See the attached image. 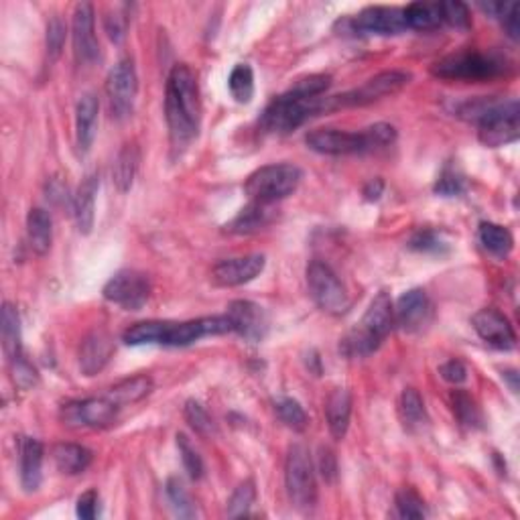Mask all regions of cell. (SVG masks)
<instances>
[{
  "mask_svg": "<svg viewBox=\"0 0 520 520\" xmlns=\"http://www.w3.org/2000/svg\"><path fill=\"white\" fill-rule=\"evenodd\" d=\"M165 118L175 153L188 148L201 125L199 86L193 69L185 64L173 66L165 87Z\"/></svg>",
  "mask_w": 520,
  "mask_h": 520,
  "instance_id": "cell-1",
  "label": "cell"
},
{
  "mask_svg": "<svg viewBox=\"0 0 520 520\" xmlns=\"http://www.w3.org/2000/svg\"><path fill=\"white\" fill-rule=\"evenodd\" d=\"M457 117L478 127V138L490 148L515 143L520 135L518 102L502 98H472L457 106Z\"/></svg>",
  "mask_w": 520,
  "mask_h": 520,
  "instance_id": "cell-2",
  "label": "cell"
},
{
  "mask_svg": "<svg viewBox=\"0 0 520 520\" xmlns=\"http://www.w3.org/2000/svg\"><path fill=\"white\" fill-rule=\"evenodd\" d=\"M394 328V305L391 295L381 291L368 305L362 320L342 340L340 350L348 358H366L382 346Z\"/></svg>",
  "mask_w": 520,
  "mask_h": 520,
  "instance_id": "cell-3",
  "label": "cell"
},
{
  "mask_svg": "<svg viewBox=\"0 0 520 520\" xmlns=\"http://www.w3.org/2000/svg\"><path fill=\"white\" fill-rule=\"evenodd\" d=\"M508 59L496 51H457L435 61L431 74L447 82H488L508 72Z\"/></svg>",
  "mask_w": 520,
  "mask_h": 520,
  "instance_id": "cell-4",
  "label": "cell"
},
{
  "mask_svg": "<svg viewBox=\"0 0 520 520\" xmlns=\"http://www.w3.org/2000/svg\"><path fill=\"white\" fill-rule=\"evenodd\" d=\"M320 114H328V110H325V96L301 98V96L287 90L267 106V110L262 112L260 127L267 132L287 135V132L299 128L310 118L320 117Z\"/></svg>",
  "mask_w": 520,
  "mask_h": 520,
  "instance_id": "cell-5",
  "label": "cell"
},
{
  "mask_svg": "<svg viewBox=\"0 0 520 520\" xmlns=\"http://www.w3.org/2000/svg\"><path fill=\"white\" fill-rule=\"evenodd\" d=\"M301 179L303 171L293 163L264 165L246 179L244 191L250 201L272 206L280 199L293 196L299 185H301Z\"/></svg>",
  "mask_w": 520,
  "mask_h": 520,
  "instance_id": "cell-6",
  "label": "cell"
},
{
  "mask_svg": "<svg viewBox=\"0 0 520 520\" xmlns=\"http://www.w3.org/2000/svg\"><path fill=\"white\" fill-rule=\"evenodd\" d=\"M285 486L289 500L293 506L310 513L317 502V484H315V468L310 449L297 444L291 445L285 462Z\"/></svg>",
  "mask_w": 520,
  "mask_h": 520,
  "instance_id": "cell-7",
  "label": "cell"
},
{
  "mask_svg": "<svg viewBox=\"0 0 520 520\" xmlns=\"http://www.w3.org/2000/svg\"><path fill=\"white\" fill-rule=\"evenodd\" d=\"M411 77H413L411 74L399 72V69L378 74L374 77H370L366 84L356 87V90H350L346 94H338V96H328L330 112L356 108V106H368L382 98H389V96L399 94L403 87L411 82Z\"/></svg>",
  "mask_w": 520,
  "mask_h": 520,
  "instance_id": "cell-8",
  "label": "cell"
},
{
  "mask_svg": "<svg viewBox=\"0 0 520 520\" xmlns=\"http://www.w3.org/2000/svg\"><path fill=\"white\" fill-rule=\"evenodd\" d=\"M307 147L320 155H360L376 151V138L372 127L364 128L362 132H348L338 128H317L307 132L305 137Z\"/></svg>",
  "mask_w": 520,
  "mask_h": 520,
  "instance_id": "cell-9",
  "label": "cell"
},
{
  "mask_svg": "<svg viewBox=\"0 0 520 520\" xmlns=\"http://www.w3.org/2000/svg\"><path fill=\"white\" fill-rule=\"evenodd\" d=\"M307 287L310 295L321 311L330 315H343L350 310V295L346 287L342 285L336 272L331 270L330 264L321 260H313L307 267Z\"/></svg>",
  "mask_w": 520,
  "mask_h": 520,
  "instance_id": "cell-10",
  "label": "cell"
},
{
  "mask_svg": "<svg viewBox=\"0 0 520 520\" xmlns=\"http://www.w3.org/2000/svg\"><path fill=\"white\" fill-rule=\"evenodd\" d=\"M230 331H232V321L228 320V315L199 317V320H191V321H163L158 346L185 348L196 343L201 338L224 336V333Z\"/></svg>",
  "mask_w": 520,
  "mask_h": 520,
  "instance_id": "cell-11",
  "label": "cell"
},
{
  "mask_svg": "<svg viewBox=\"0 0 520 520\" xmlns=\"http://www.w3.org/2000/svg\"><path fill=\"white\" fill-rule=\"evenodd\" d=\"M138 94V76L135 61L130 57L120 59L117 66L110 69L108 79H106V96H108L110 112L114 118L125 120L135 110V100Z\"/></svg>",
  "mask_w": 520,
  "mask_h": 520,
  "instance_id": "cell-12",
  "label": "cell"
},
{
  "mask_svg": "<svg viewBox=\"0 0 520 520\" xmlns=\"http://www.w3.org/2000/svg\"><path fill=\"white\" fill-rule=\"evenodd\" d=\"M151 297V280L145 272L120 270L104 287V299L127 311H140Z\"/></svg>",
  "mask_w": 520,
  "mask_h": 520,
  "instance_id": "cell-13",
  "label": "cell"
},
{
  "mask_svg": "<svg viewBox=\"0 0 520 520\" xmlns=\"http://www.w3.org/2000/svg\"><path fill=\"white\" fill-rule=\"evenodd\" d=\"M118 407L108 399L69 401L59 411L64 425L74 429H104L117 419Z\"/></svg>",
  "mask_w": 520,
  "mask_h": 520,
  "instance_id": "cell-14",
  "label": "cell"
},
{
  "mask_svg": "<svg viewBox=\"0 0 520 520\" xmlns=\"http://www.w3.org/2000/svg\"><path fill=\"white\" fill-rule=\"evenodd\" d=\"M433 321V303L423 289H411L394 305V325L404 333H419Z\"/></svg>",
  "mask_w": 520,
  "mask_h": 520,
  "instance_id": "cell-15",
  "label": "cell"
},
{
  "mask_svg": "<svg viewBox=\"0 0 520 520\" xmlns=\"http://www.w3.org/2000/svg\"><path fill=\"white\" fill-rule=\"evenodd\" d=\"M74 53L79 66H94L100 61V43L94 33V6L77 3L72 19Z\"/></svg>",
  "mask_w": 520,
  "mask_h": 520,
  "instance_id": "cell-16",
  "label": "cell"
},
{
  "mask_svg": "<svg viewBox=\"0 0 520 520\" xmlns=\"http://www.w3.org/2000/svg\"><path fill=\"white\" fill-rule=\"evenodd\" d=\"M478 336L496 350H513L516 346V331L508 317L496 307H484L472 317Z\"/></svg>",
  "mask_w": 520,
  "mask_h": 520,
  "instance_id": "cell-17",
  "label": "cell"
},
{
  "mask_svg": "<svg viewBox=\"0 0 520 520\" xmlns=\"http://www.w3.org/2000/svg\"><path fill=\"white\" fill-rule=\"evenodd\" d=\"M354 31L360 35H381V37H393L407 31L403 8L396 6H368L352 21Z\"/></svg>",
  "mask_w": 520,
  "mask_h": 520,
  "instance_id": "cell-18",
  "label": "cell"
},
{
  "mask_svg": "<svg viewBox=\"0 0 520 520\" xmlns=\"http://www.w3.org/2000/svg\"><path fill=\"white\" fill-rule=\"evenodd\" d=\"M267 259L262 254H246V257L228 259L211 269V279L219 287H240L250 283L264 270Z\"/></svg>",
  "mask_w": 520,
  "mask_h": 520,
  "instance_id": "cell-19",
  "label": "cell"
},
{
  "mask_svg": "<svg viewBox=\"0 0 520 520\" xmlns=\"http://www.w3.org/2000/svg\"><path fill=\"white\" fill-rule=\"evenodd\" d=\"M228 320L232 321V331L249 342H260L267 336L269 320L262 307L252 301H232L228 305Z\"/></svg>",
  "mask_w": 520,
  "mask_h": 520,
  "instance_id": "cell-20",
  "label": "cell"
},
{
  "mask_svg": "<svg viewBox=\"0 0 520 520\" xmlns=\"http://www.w3.org/2000/svg\"><path fill=\"white\" fill-rule=\"evenodd\" d=\"M112 354H114V343L108 333L92 331L90 336L82 342V346H79L77 352L79 370H82L86 376L98 374L100 370L110 362Z\"/></svg>",
  "mask_w": 520,
  "mask_h": 520,
  "instance_id": "cell-21",
  "label": "cell"
},
{
  "mask_svg": "<svg viewBox=\"0 0 520 520\" xmlns=\"http://www.w3.org/2000/svg\"><path fill=\"white\" fill-rule=\"evenodd\" d=\"M100 102L94 94L79 96L76 104V147L79 155L90 151L96 138V125H98Z\"/></svg>",
  "mask_w": 520,
  "mask_h": 520,
  "instance_id": "cell-22",
  "label": "cell"
},
{
  "mask_svg": "<svg viewBox=\"0 0 520 520\" xmlns=\"http://www.w3.org/2000/svg\"><path fill=\"white\" fill-rule=\"evenodd\" d=\"M43 480V445L39 439L23 437L21 442V484L25 492H37Z\"/></svg>",
  "mask_w": 520,
  "mask_h": 520,
  "instance_id": "cell-23",
  "label": "cell"
},
{
  "mask_svg": "<svg viewBox=\"0 0 520 520\" xmlns=\"http://www.w3.org/2000/svg\"><path fill=\"white\" fill-rule=\"evenodd\" d=\"M98 175H87L77 188L74 198V216L77 230L82 234H90L94 228V216H96V193H98Z\"/></svg>",
  "mask_w": 520,
  "mask_h": 520,
  "instance_id": "cell-24",
  "label": "cell"
},
{
  "mask_svg": "<svg viewBox=\"0 0 520 520\" xmlns=\"http://www.w3.org/2000/svg\"><path fill=\"white\" fill-rule=\"evenodd\" d=\"M272 219H275V209H272V206L250 201L249 206L238 211V216L226 226V230L230 234H252L267 228Z\"/></svg>",
  "mask_w": 520,
  "mask_h": 520,
  "instance_id": "cell-25",
  "label": "cell"
},
{
  "mask_svg": "<svg viewBox=\"0 0 520 520\" xmlns=\"http://www.w3.org/2000/svg\"><path fill=\"white\" fill-rule=\"evenodd\" d=\"M352 417V394L346 389H336L325 403V419L333 439H343L348 433Z\"/></svg>",
  "mask_w": 520,
  "mask_h": 520,
  "instance_id": "cell-26",
  "label": "cell"
},
{
  "mask_svg": "<svg viewBox=\"0 0 520 520\" xmlns=\"http://www.w3.org/2000/svg\"><path fill=\"white\" fill-rule=\"evenodd\" d=\"M26 238L35 254L46 257L53 242V222L47 209L33 208L26 216Z\"/></svg>",
  "mask_w": 520,
  "mask_h": 520,
  "instance_id": "cell-27",
  "label": "cell"
},
{
  "mask_svg": "<svg viewBox=\"0 0 520 520\" xmlns=\"http://www.w3.org/2000/svg\"><path fill=\"white\" fill-rule=\"evenodd\" d=\"M94 460V454L90 449L77 444H59L53 447V462H56L57 470L67 475H77L90 468Z\"/></svg>",
  "mask_w": 520,
  "mask_h": 520,
  "instance_id": "cell-28",
  "label": "cell"
},
{
  "mask_svg": "<svg viewBox=\"0 0 520 520\" xmlns=\"http://www.w3.org/2000/svg\"><path fill=\"white\" fill-rule=\"evenodd\" d=\"M151 391H153V378L147 374H138L114 384L108 394H106V399L120 409L127 407V404H135L138 401H143L145 396L151 394Z\"/></svg>",
  "mask_w": 520,
  "mask_h": 520,
  "instance_id": "cell-29",
  "label": "cell"
},
{
  "mask_svg": "<svg viewBox=\"0 0 520 520\" xmlns=\"http://www.w3.org/2000/svg\"><path fill=\"white\" fill-rule=\"evenodd\" d=\"M399 415L407 431H421L429 423L425 401L417 389H404L399 399Z\"/></svg>",
  "mask_w": 520,
  "mask_h": 520,
  "instance_id": "cell-30",
  "label": "cell"
},
{
  "mask_svg": "<svg viewBox=\"0 0 520 520\" xmlns=\"http://www.w3.org/2000/svg\"><path fill=\"white\" fill-rule=\"evenodd\" d=\"M478 238L484 249L498 259H506L515 249V238L508 228L495 222H482L478 228Z\"/></svg>",
  "mask_w": 520,
  "mask_h": 520,
  "instance_id": "cell-31",
  "label": "cell"
},
{
  "mask_svg": "<svg viewBox=\"0 0 520 520\" xmlns=\"http://www.w3.org/2000/svg\"><path fill=\"white\" fill-rule=\"evenodd\" d=\"M140 163V153L137 145H125L122 151L117 157V163H114L112 169V181L117 185V189L127 193L132 188V181L137 178Z\"/></svg>",
  "mask_w": 520,
  "mask_h": 520,
  "instance_id": "cell-32",
  "label": "cell"
},
{
  "mask_svg": "<svg viewBox=\"0 0 520 520\" xmlns=\"http://www.w3.org/2000/svg\"><path fill=\"white\" fill-rule=\"evenodd\" d=\"M3 348L8 362L23 356L21 346V317L11 303L3 305Z\"/></svg>",
  "mask_w": 520,
  "mask_h": 520,
  "instance_id": "cell-33",
  "label": "cell"
},
{
  "mask_svg": "<svg viewBox=\"0 0 520 520\" xmlns=\"http://www.w3.org/2000/svg\"><path fill=\"white\" fill-rule=\"evenodd\" d=\"M404 21H407V29L415 31H437L444 25L442 15H439L437 3H413L403 8Z\"/></svg>",
  "mask_w": 520,
  "mask_h": 520,
  "instance_id": "cell-34",
  "label": "cell"
},
{
  "mask_svg": "<svg viewBox=\"0 0 520 520\" xmlns=\"http://www.w3.org/2000/svg\"><path fill=\"white\" fill-rule=\"evenodd\" d=\"M482 11L500 21L502 29L513 41L520 39V5L518 3H482Z\"/></svg>",
  "mask_w": 520,
  "mask_h": 520,
  "instance_id": "cell-35",
  "label": "cell"
},
{
  "mask_svg": "<svg viewBox=\"0 0 520 520\" xmlns=\"http://www.w3.org/2000/svg\"><path fill=\"white\" fill-rule=\"evenodd\" d=\"M452 409H454V415L464 427H470V429L484 427V415L478 407V403H475L465 391L452 393Z\"/></svg>",
  "mask_w": 520,
  "mask_h": 520,
  "instance_id": "cell-36",
  "label": "cell"
},
{
  "mask_svg": "<svg viewBox=\"0 0 520 520\" xmlns=\"http://www.w3.org/2000/svg\"><path fill=\"white\" fill-rule=\"evenodd\" d=\"M232 98L238 104H249L254 98V72L249 64H238L228 77Z\"/></svg>",
  "mask_w": 520,
  "mask_h": 520,
  "instance_id": "cell-37",
  "label": "cell"
},
{
  "mask_svg": "<svg viewBox=\"0 0 520 520\" xmlns=\"http://www.w3.org/2000/svg\"><path fill=\"white\" fill-rule=\"evenodd\" d=\"M394 505H396V513H399L401 518L417 520V518L427 516L425 500H423L419 496V492L413 488H401L399 492H396Z\"/></svg>",
  "mask_w": 520,
  "mask_h": 520,
  "instance_id": "cell-38",
  "label": "cell"
},
{
  "mask_svg": "<svg viewBox=\"0 0 520 520\" xmlns=\"http://www.w3.org/2000/svg\"><path fill=\"white\" fill-rule=\"evenodd\" d=\"M254 500H257V488H254L252 480H246L232 492V496L230 500H228V506H226V515L230 518L246 516L249 515V510L252 508Z\"/></svg>",
  "mask_w": 520,
  "mask_h": 520,
  "instance_id": "cell-39",
  "label": "cell"
},
{
  "mask_svg": "<svg viewBox=\"0 0 520 520\" xmlns=\"http://www.w3.org/2000/svg\"><path fill=\"white\" fill-rule=\"evenodd\" d=\"M275 411H277L279 419L283 421L289 429L299 431V433L310 425V419H307L305 409L295 399H289V396H285V399H279L275 403Z\"/></svg>",
  "mask_w": 520,
  "mask_h": 520,
  "instance_id": "cell-40",
  "label": "cell"
},
{
  "mask_svg": "<svg viewBox=\"0 0 520 520\" xmlns=\"http://www.w3.org/2000/svg\"><path fill=\"white\" fill-rule=\"evenodd\" d=\"M167 498H169L171 506L175 508V513L183 518H193L198 515L196 502H193L188 488L183 486V482L178 478H171L167 482Z\"/></svg>",
  "mask_w": 520,
  "mask_h": 520,
  "instance_id": "cell-41",
  "label": "cell"
},
{
  "mask_svg": "<svg viewBox=\"0 0 520 520\" xmlns=\"http://www.w3.org/2000/svg\"><path fill=\"white\" fill-rule=\"evenodd\" d=\"M442 21L457 31H468L472 26V15L470 8L460 0H445V3H437Z\"/></svg>",
  "mask_w": 520,
  "mask_h": 520,
  "instance_id": "cell-42",
  "label": "cell"
},
{
  "mask_svg": "<svg viewBox=\"0 0 520 520\" xmlns=\"http://www.w3.org/2000/svg\"><path fill=\"white\" fill-rule=\"evenodd\" d=\"M183 417L189 423V427L201 437H209L216 433V425L211 421L209 413L201 407L198 401H188L183 407Z\"/></svg>",
  "mask_w": 520,
  "mask_h": 520,
  "instance_id": "cell-43",
  "label": "cell"
},
{
  "mask_svg": "<svg viewBox=\"0 0 520 520\" xmlns=\"http://www.w3.org/2000/svg\"><path fill=\"white\" fill-rule=\"evenodd\" d=\"M178 447H179V454H181L183 468H185V472L189 474V478L201 480V475H204V460H201L198 449L191 445L188 435H183V433L178 435Z\"/></svg>",
  "mask_w": 520,
  "mask_h": 520,
  "instance_id": "cell-44",
  "label": "cell"
},
{
  "mask_svg": "<svg viewBox=\"0 0 520 520\" xmlns=\"http://www.w3.org/2000/svg\"><path fill=\"white\" fill-rule=\"evenodd\" d=\"M331 86V77L325 74H313V76H305L301 79L291 86L289 92H293L301 98H317V96H323V92L328 90Z\"/></svg>",
  "mask_w": 520,
  "mask_h": 520,
  "instance_id": "cell-45",
  "label": "cell"
},
{
  "mask_svg": "<svg viewBox=\"0 0 520 520\" xmlns=\"http://www.w3.org/2000/svg\"><path fill=\"white\" fill-rule=\"evenodd\" d=\"M464 191H465L464 175L460 171H455L454 167H445L435 183V193H439V196H444V198H455V196H462Z\"/></svg>",
  "mask_w": 520,
  "mask_h": 520,
  "instance_id": "cell-46",
  "label": "cell"
},
{
  "mask_svg": "<svg viewBox=\"0 0 520 520\" xmlns=\"http://www.w3.org/2000/svg\"><path fill=\"white\" fill-rule=\"evenodd\" d=\"M8 364H11L13 382H15V386H19V389L29 391V389H33L35 384L39 382L37 370L33 368V364L25 356H19V358L13 360V362H8Z\"/></svg>",
  "mask_w": 520,
  "mask_h": 520,
  "instance_id": "cell-47",
  "label": "cell"
},
{
  "mask_svg": "<svg viewBox=\"0 0 520 520\" xmlns=\"http://www.w3.org/2000/svg\"><path fill=\"white\" fill-rule=\"evenodd\" d=\"M64 43H66V25L61 23L59 16H53V19L47 23V59H49V64H53V61L61 56Z\"/></svg>",
  "mask_w": 520,
  "mask_h": 520,
  "instance_id": "cell-48",
  "label": "cell"
},
{
  "mask_svg": "<svg viewBox=\"0 0 520 520\" xmlns=\"http://www.w3.org/2000/svg\"><path fill=\"white\" fill-rule=\"evenodd\" d=\"M409 249L417 252H442L445 249V242L435 230H419L409 240Z\"/></svg>",
  "mask_w": 520,
  "mask_h": 520,
  "instance_id": "cell-49",
  "label": "cell"
},
{
  "mask_svg": "<svg viewBox=\"0 0 520 520\" xmlns=\"http://www.w3.org/2000/svg\"><path fill=\"white\" fill-rule=\"evenodd\" d=\"M98 505H100L98 492L87 490V492H84L82 496L77 498L76 513L82 520H94L96 516H98Z\"/></svg>",
  "mask_w": 520,
  "mask_h": 520,
  "instance_id": "cell-50",
  "label": "cell"
},
{
  "mask_svg": "<svg viewBox=\"0 0 520 520\" xmlns=\"http://www.w3.org/2000/svg\"><path fill=\"white\" fill-rule=\"evenodd\" d=\"M439 374H442L445 382L454 384V386L464 384L465 381H468V368H465L460 360H449V362H445L442 368H439Z\"/></svg>",
  "mask_w": 520,
  "mask_h": 520,
  "instance_id": "cell-51",
  "label": "cell"
},
{
  "mask_svg": "<svg viewBox=\"0 0 520 520\" xmlns=\"http://www.w3.org/2000/svg\"><path fill=\"white\" fill-rule=\"evenodd\" d=\"M320 472L325 482H333L338 475L336 455H333V452L328 447H321V452H320Z\"/></svg>",
  "mask_w": 520,
  "mask_h": 520,
  "instance_id": "cell-52",
  "label": "cell"
},
{
  "mask_svg": "<svg viewBox=\"0 0 520 520\" xmlns=\"http://www.w3.org/2000/svg\"><path fill=\"white\" fill-rule=\"evenodd\" d=\"M382 191H384V181L382 179H370L366 183V188H364V198L368 201H376L378 198L382 196Z\"/></svg>",
  "mask_w": 520,
  "mask_h": 520,
  "instance_id": "cell-53",
  "label": "cell"
},
{
  "mask_svg": "<svg viewBox=\"0 0 520 520\" xmlns=\"http://www.w3.org/2000/svg\"><path fill=\"white\" fill-rule=\"evenodd\" d=\"M505 378H508V381H510V389H513V391L516 393V391H518V384H516V378H518V376H516L515 370H506Z\"/></svg>",
  "mask_w": 520,
  "mask_h": 520,
  "instance_id": "cell-54",
  "label": "cell"
}]
</instances>
